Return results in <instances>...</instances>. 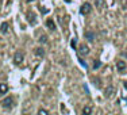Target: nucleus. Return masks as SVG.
<instances>
[{
  "instance_id": "4468645a",
  "label": "nucleus",
  "mask_w": 127,
  "mask_h": 115,
  "mask_svg": "<svg viewBox=\"0 0 127 115\" xmlns=\"http://www.w3.org/2000/svg\"><path fill=\"white\" fill-rule=\"evenodd\" d=\"M92 114V107L91 106H85L83 108V115H91Z\"/></svg>"
},
{
  "instance_id": "f03ea898",
  "label": "nucleus",
  "mask_w": 127,
  "mask_h": 115,
  "mask_svg": "<svg viewBox=\"0 0 127 115\" xmlns=\"http://www.w3.org/2000/svg\"><path fill=\"white\" fill-rule=\"evenodd\" d=\"M91 11H92V5L89 3H85L80 7V14L81 15H88V14H91Z\"/></svg>"
},
{
  "instance_id": "7ed1b4c3",
  "label": "nucleus",
  "mask_w": 127,
  "mask_h": 115,
  "mask_svg": "<svg viewBox=\"0 0 127 115\" xmlns=\"http://www.w3.org/2000/svg\"><path fill=\"white\" fill-rule=\"evenodd\" d=\"M115 93V87L114 85H108V87L104 90V96L106 97H112Z\"/></svg>"
},
{
  "instance_id": "39448f33",
  "label": "nucleus",
  "mask_w": 127,
  "mask_h": 115,
  "mask_svg": "<svg viewBox=\"0 0 127 115\" xmlns=\"http://www.w3.org/2000/svg\"><path fill=\"white\" fill-rule=\"evenodd\" d=\"M116 68H118V72H125L126 69V62L122 61V60H119V61H116Z\"/></svg>"
},
{
  "instance_id": "2eb2a0df",
  "label": "nucleus",
  "mask_w": 127,
  "mask_h": 115,
  "mask_svg": "<svg viewBox=\"0 0 127 115\" xmlns=\"http://www.w3.org/2000/svg\"><path fill=\"white\" fill-rule=\"evenodd\" d=\"M38 41L41 42V44H45V42H47V37H46L45 34H43V35L39 37V39H38Z\"/></svg>"
},
{
  "instance_id": "412c9836",
  "label": "nucleus",
  "mask_w": 127,
  "mask_h": 115,
  "mask_svg": "<svg viewBox=\"0 0 127 115\" xmlns=\"http://www.w3.org/2000/svg\"><path fill=\"white\" fill-rule=\"evenodd\" d=\"M26 1H28V3H31V1H34V0H26Z\"/></svg>"
},
{
  "instance_id": "aec40b11",
  "label": "nucleus",
  "mask_w": 127,
  "mask_h": 115,
  "mask_svg": "<svg viewBox=\"0 0 127 115\" xmlns=\"http://www.w3.org/2000/svg\"><path fill=\"white\" fill-rule=\"evenodd\" d=\"M123 85H125V88H126V90H127V80H126L125 83H123Z\"/></svg>"
},
{
  "instance_id": "f3484780",
  "label": "nucleus",
  "mask_w": 127,
  "mask_h": 115,
  "mask_svg": "<svg viewBox=\"0 0 127 115\" xmlns=\"http://www.w3.org/2000/svg\"><path fill=\"white\" fill-rule=\"evenodd\" d=\"M38 115H49V113L45 110V108H39V110H38Z\"/></svg>"
},
{
  "instance_id": "a211bd4d",
  "label": "nucleus",
  "mask_w": 127,
  "mask_h": 115,
  "mask_svg": "<svg viewBox=\"0 0 127 115\" xmlns=\"http://www.w3.org/2000/svg\"><path fill=\"white\" fill-rule=\"evenodd\" d=\"M70 46H72L73 49H76V46H77V38H73V39H72V41H70Z\"/></svg>"
},
{
  "instance_id": "f257e3e1",
  "label": "nucleus",
  "mask_w": 127,
  "mask_h": 115,
  "mask_svg": "<svg viewBox=\"0 0 127 115\" xmlns=\"http://www.w3.org/2000/svg\"><path fill=\"white\" fill-rule=\"evenodd\" d=\"M14 97L12 96H7V97H4V99L0 102V106H1L3 108H11L14 106Z\"/></svg>"
},
{
  "instance_id": "9d476101",
  "label": "nucleus",
  "mask_w": 127,
  "mask_h": 115,
  "mask_svg": "<svg viewBox=\"0 0 127 115\" xmlns=\"http://www.w3.org/2000/svg\"><path fill=\"white\" fill-rule=\"evenodd\" d=\"M34 54H35L37 57H43L45 56V50H43L42 47H35L34 49Z\"/></svg>"
},
{
  "instance_id": "dca6fc26",
  "label": "nucleus",
  "mask_w": 127,
  "mask_h": 115,
  "mask_svg": "<svg viewBox=\"0 0 127 115\" xmlns=\"http://www.w3.org/2000/svg\"><path fill=\"white\" fill-rule=\"evenodd\" d=\"M100 67H102V62H100V61H95L93 62V69H95V70H96V69H99Z\"/></svg>"
},
{
  "instance_id": "1a4fd4ad",
  "label": "nucleus",
  "mask_w": 127,
  "mask_h": 115,
  "mask_svg": "<svg viewBox=\"0 0 127 115\" xmlns=\"http://www.w3.org/2000/svg\"><path fill=\"white\" fill-rule=\"evenodd\" d=\"M8 28H10V24H8V22H3L1 24H0V31H1L3 34H5L8 31Z\"/></svg>"
},
{
  "instance_id": "6e6552de",
  "label": "nucleus",
  "mask_w": 127,
  "mask_h": 115,
  "mask_svg": "<svg viewBox=\"0 0 127 115\" xmlns=\"http://www.w3.org/2000/svg\"><path fill=\"white\" fill-rule=\"evenodd\" d=\"M95 5L97 8H100V10H103V8L107 7V3H106V0H95Z\"/></svg>"
},
{
  "instance_id": "20e7f679",
  "label": "nucleus",
  "mask_w": 127,
  "mask_h": 115,
  "mask_svg": "<svg viewBox=\"0 0 127 115\" xmlns=\"http://www.w3.org/2000/svg\"><path fill=\"white\" fill-rule=\"evenodd\" d=\"M23 58H24V56H23L22 51H16L15 56H14V62H15L16 65H19V64L23 61Z\"/></svg>"
},
{
  "instance_id": "ddd939ff",
  "label": "nucleus",
  "mask_w": 127,
  "mask_h": 115,
  "mask_svg": "<svg viewBox=\"0 0 127 115\" xmlns=\"http://www.w3.org/2000/svg\"><path fill=\"white\" fill-rule=\"evenodd\" d=\"M7 91H8V85L5 84V83H1V84H0V95L7 93Z\"/></svg>"
},
{
  "instance_id": "9b49d317",
  "label": "nucleus",
  "mask_w": 127,
  "mask_h": 115,
  "mask_svg": "<svg viewBox=\"0 0 127 115\" xmlns=\"http://www.w3.org/2000/svg\"><path fill=\"white\" fill-rule=\"evenodd\" d=\"M46 26H47L50 30H56V23H54L53 19H47V21H46Z\"/></svg>"
},
{
  "instance_id": "f8f14e48",
  "label": "nucleus",
  "mask_w": 127,
  "mask_h": 115,
  "mask_svg": "<svg viewBox=\"0 0 127 115\" xmlns=\"http://www.w3.org/2000/svg\"><path fill=\"white\" fill-rule=\"evenodd\" d=\"M80 54H88L89 53V47L85 45H80Z\"/></svg>"
},
{
  "instance_id": "0eeeda50",
  "label": "nucleus",
  "mask_w": 127,
  "mask_h": 115,
  "mask_svg": "<svg viewBox=\"0 0 127 115\" xmlns=\"http://www.w3.org/2000/svg\"><path fill=\"white\" fill-rule=\"evenodd\" d=\"M84 35H85V38L88 39L89 42H92V41L95 39V37H96V35H95V33H93V31H91V30L85 31V33H84Z\"/></svg>"
},
{
  "instance_id": "6ab92c4d",
  "label": "nucleus",
  "mask_w": 127,
  "mask_h": 115,
  "mask_svg": "<svg viewBox=\"0 0 127 115\" xmlns=\"http://www.w3.org/2000/svg\"><path fill=\"white\" fill-rule=\"evenodd\" d=\"M79 62H80V64H81V67H84L85 69L88 68V64H86V62H85V61H84V60H83V58H79Z\"/></svg>"
},
{
  "instance_id": "423d86ee",
  "label": "nucleus",
  "mask_w": 127,
  "mask_h": 115,
  "mask_svg": "<svg viewBox=\"0 0 127 115\" xmlns=\"http://www.w3.org/2000/svg\"><path fill=\"white\" fill-rule=\"evenodd\" d=\"M27 19H28V22L31 23V24H37V16H35V14L34 12H28L27 14Z\"/></svg>"
}]
</instances>
